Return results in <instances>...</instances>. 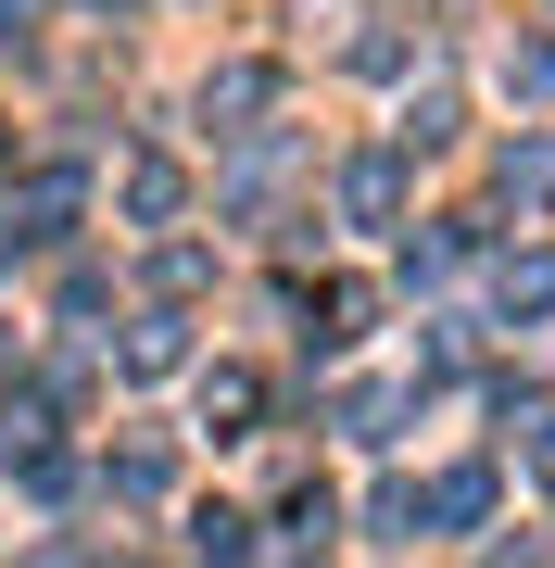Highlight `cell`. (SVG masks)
<instances>
[{"instance_id": "1", "label": "cell", "mask_w": 555, "mask_h": 568, "mask_svg": "<svg viewBox=\"0 0 555 568\" xmlns=\"http://www.w3.org/2000/svg\"><path fill=\"white\" fill-rule=\"evenodd\" d=\"M341 203H353V227H379L391 203H404V164H391V152H367V164L341 178Z\"/></svg>"}, {"instance_id": "2", "label": "cell", "mask_w": 555, "mask_h": 568, "mask_svg": "<svg viewBox=\"0 0 555 568\" xmlns=\"http://www.w3.org/2000/svg\"><path fill=\"white\" fill-rule=\"evenodd\" d=\"M189 556H203V568H240V556H253V518L203 506V518H189Z\"/></svg>"}, {"instance_id": "3", "label": "cell", "mask_w": 555, "mask_h": 568, "mask_svg": "<svg viewBox=\"0 0 555 568\" xmlns=\"http://www.w3.org/2000/svg\"><path fill=\"white\" fill-rule=\"evenodd\" d=\"M505 203H555V140H517L505 152Z\"/></svg>"}, {"instance_id": "4", "label": "cell", "mask_w": 555, "mask_h": 568, "mask_svg": "<svg viewBox=\"0 0 555 568\" xmlns=\"http://www.w3.org/2000/svg\"><path fill=\"white\" fill-rule=\"evenodd\" d=\"M493 291H505V316H543V304H555V253H531V265H505Z\"/></svg>"}, {"instance_id": "5", "label": "cell", "mask_w": 555, "mask_h": 568, "mask_svg": "<svg viewBox=\"0 0 555 568\" xmlns=\"http://www.w3.org/2000/svg\"><path fill=\"white\" fill-rule=\"evenodd\" d=\"M126 215L165 227V215H177V164H126Z\"/></svg>"}, {"instance_id": "6", "label": "cell", "mask_w": 555, "mask_h": 568, "mask_svg": "<svg viewBox=\"0 0 555 568\" xmlns=\"http://www.w3.org/2000/svg\"><path fill=\"white\" fill-rule=\"evenodd\" d=\"M430 506H442V518H454V530H467V518H493V467H454V480H442V493H430Z\"/></svg>"}, {"instance_id": "7", "label": "cell", "mask_w": 555, "mask_h": 568, "mask_svg": "<svg viewBox=\"0 0 555 568\" xmlns=\"http://www.w3.org/2000/svg\"><path fill=\"white\" fill-rule=\"evenodd\" d=\"M126 366H140V379H165V366H177V316H140V328H126Z\"/></svg>"}]
</instances>
